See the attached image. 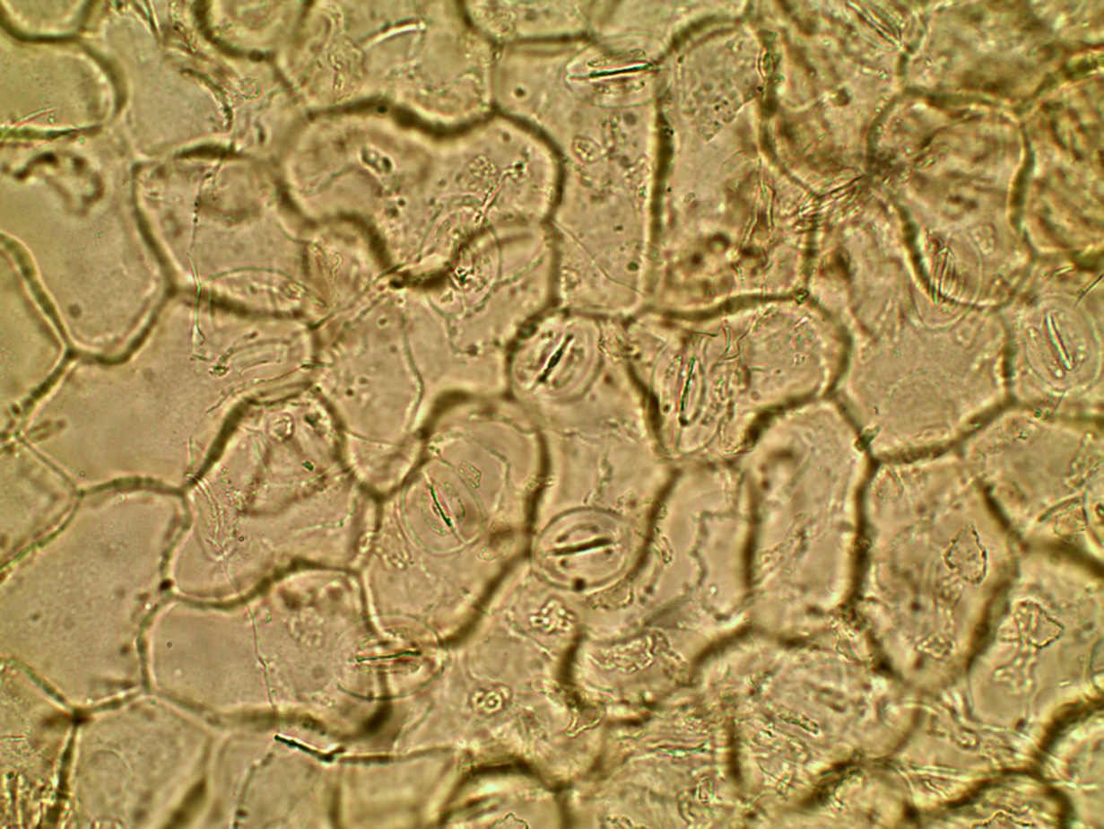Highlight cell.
Masks as SVG:
<instances>
[{
    "label": "cell",
    "instance_id": "1",
    "mask_svg": "<svg viewBox=\"0 0 1104 829\" xmlns=\"http://www.w3.org/2000/svg\"><path fill=\"white\" fill-rule=\"evenodd\" d=\"M513 699V693L508 685H491L479 688L474 694L471 702L474 711L480 715L491 716L508 710Z\"/></svg>",
    "mask_w": 1104,
    "mask_h": 829
}]
</instances>
